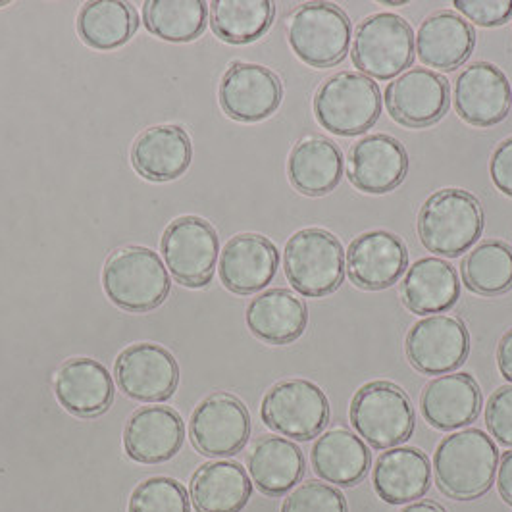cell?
Masks as SVG:
<instances>
[{
	"instance_id": "f35d334b",
	"label": "cell",
	"mask_w": 512,
	"mask_h": 512,
	"mask_svg": "<svg viewBox=\"0 0 512 512\" xmlns=\"http://www.w3.org/2000/svg\"><path fill=\"white\" fill-rule=\"evenodd\" d=\"M455 6L466 20L482 27L503 26L512 18V0H455Z\"/></svg>"
},
{
	"instance_id": "52a82bcc",
	"label": "cell",
	"mask_w": 512,
	"mask_h": 512,
	"mask_svg": "<svg viewBox=\"0 0 512 512\" xmlns=\"http://www.w3.org/2000/svg\"><path fill=\"white\" fill-rule=\"evenodd\" d=\"M287 39L293 52L312 68H332L351 45L349 16L330 2L301 4L289 18Z\"/></svg>"
},
{
	"instance_id": "d4e9b609",
	"label": "cell",
	"mask_w": 512,
	"mask_h": 512,
	"mask_svg": "<svg viewBox=\"0 0 512 512\" xmlns=\"http://www.w3.org/2000/svg\"><path fill=\"white\" fill-rule=\"evenodd\" d=\"M378 497L389 505L422 499L432 486V466L416 447H393L378 457L372 472Z\"/></svg>"
},
{
	"instance_id": "9a60e30c",
	"label": "cell",
	"mask_w": 512,
	"mask_h": 512,
	"mask_svg": "<svg viewBox=\"0 0 512 512\" xmlns=\"http://www.w3.org/2000/svg\"><path fill=\"white\" fill-rule=\"evenodd\" d=\"M451 103L447 77L414 68L393 79L385 89L389 116L407 128H428L439 122Z\"/></svg>"
},
{
	"instance_id": "30bf717a",
	"label": "cell",
	"mask_w": 512,
	"mask_h": 512,
	"mask_svg": "<svg viewBox=\"0 0 512 512\" xmlns=\"http://www.w3.org/2000/svg\"><path fill=\"white\" fill-rule=\"evenodd\" d=\"M160 249L176 282L199 289L214 278L220 256V237L199 216H181L162 235Z\"/></svg>"
},
{
	"instance_id": "f1b7e54d",
	"label": "cell",
	"mask_w": 512,
	"mask_h": 512,
	"mask_svg": "<svg viewBox=\"0 0 512 512\" xmlns=\"http://www.w3.org/2000/svg\"><path fill=\"white\" fill-rule=\"evenodd\" d=\"M403 303L414 314H441L457 305L461 282L457 270L436 256L416 260L401 287Z\"/></svg>"
},
{
	"instance_id": "f546056e",
	"label": "cell",
	"mask_w": 512,
	"mask_h": 512,
	"mask_svg": "<svg viewBox=\"0 0 512 512\" xmlns=\"http://www.w3.org/2000/svg\"><path fill=\"white\" fill-rule=\"evenodd\" d=\"M343 153L326 137L299 141L287 160L291 185L307 197H324L343 180Z\"/></svg>"
},
{
	"instance_id": "7c38bea8",
	"label": "cell",
	"mask_w": 512,
	"mask_h": 512,
	"mask_svg": "<svg viewBox=\"0 0 512 512\" xmlns=\"http://www.w3.org/2000/svg\"><path fill=\"white\" fill-rule=\"evenodd\" d=\"M405 351L412 368L420 374L445 376L468 359L470 333L461 318L434 314L410 328Z\"/></svg>"
},
{
	"instance_id": "83f0119b",
	"label": "cell",
	"mask_w": 512,
	"mask_h": 512,
	"mask_svg": "<svg viewBox=\"0 0 512 512\" xmlns=\"http://www.w3.org/2000/svg\"><path fill=\"white\" fill-rule=\"evenodd\" d=\"M310 461L314 474L324 482L353 487L366 478L372 455L359 436L345 428H335L316 439Z\"/></svg>"
},
{
	"instance_id": "4dcf8cb0",
	"label": "cell",
	"mask_w": 512,
	"mask_h": 512,
	"mask_svg": "<svg viewBox=\"0 0 512 512\" xmlns=\"http://www.w3.org/2000/svg\"><path fill=\"white\" fill-rule=\"evenodd\" d=\"M189 491L197 512H241L253 495V484L239 462H206L193 474Z\"/></svg>"
},
{
	"instance_id": "ab89813d",
	"label": "cell",
	"mask_w": 512,
	"mask_h": 512,
	"mask_svg": "<svg viewBox=\"0 0 512 512\" xmlns=\"http://www.w3.org/2000/svg\"><path fill=\"white\" fill-rule=\"evenodd\" d=\"M489 174L493 185L507 197H512V137L497 145L491 154Z\"/></svg>"
},
{
	"instance_id": "ba28073f",
	"label": "cell",
	"mask_w": 512,
	"mask_h": 512,
	"mask_svg": "<svg viewBox=\"0 0 512 512\" xmlns=\"http://www.w3.org/2000/svg\"><path fill=\"white\" fill-rule=\"evenodd\" d=\"M328 395L308 380H287L274 385L262 399L260 418L266 428L295 441H310L330 424Z\"/></svg>"
},
{
	"instance_id": "ee69618b",
	"label": "cell",
	"mask_w": 512,
	"mask_h": 512,
	"mask_svg": "<svg viewBox=\"0 0 512 512\" xmlns=\"http://www.w3.org/2000/svg\"><path fill=\"white\" fill-rule=\"evenodd\" d=\"M0 6H6V2H0Z\"/></svg>"
},
{
	"instance_id": "d590c367",
	"label": "cell",
	"mask_w": 512,
	"mask_h": 512,
	"mask_svg": "<svg viewBox=\"0 0 512 512\" xmlns=\"http://www.w3.org/2000/svg\"><path fill=\"white\" fill-rule=\"evenodd\" d=\"M128 512H191V503L178 480L154 476L133 489Z\"/></svg>"
},
{
	"instance_id": "603a6c76",
	"label": "cell",
	"mask_w": 512,
	"mask_h": 512,
	"mask_svg": "<svg viewBox=\"0 0 512 512\" xmlns=\"http://www.w3.org/2000/svg\"><path fill=\"white\" fill-rule=\"evenodd\" d=\"M193 158L189 133L181 126L145 129L131 147V164L145 180L164 183L181 178Z\"/></svg>"
},
{
	"instance_id": "d6a6232c",
	"label": "cell",
	"mask_w": 512,
	"mask_h": 512,
	"mask_svg": "<svg viewBox=\"0 0 512 512\" xmlns=\"http://www.w3.org/2000/svg\"><path fill=\"white\" fill-rule=\"evenodd\" d=\"M276 6L268 0H214L210 26L218 39L230 45H247L260 39L274 22Z\"/></svg>"
},
{
	"instance_id": "9c48e42d",
	"label": "cell",
	"mask_w": 512,
	"mask_h": 512,
	"mask_svg": "<svg viewBox=\"0 0 512 512\" xmlns=\"http://www.w3.org/2000/svg\"><path fill=\"white\" fill-rule=\"evenodd\" d=\"M414 31L397 14L380 12L360 22L353 41V64L370 79L389 81L414 62Z\"/></svg>"
},
{
	"instance_id": "484cf974",
	"label": "cell",
	"mask_w": 512,
	"mask_h": 512,
	"mask_svg": "<svg viewBox=\"0 0 512 512\" xmlns=\"http://www.w3.org/2000/svg\"><path fill=\"white\" fill-rule=\"evenodd\" d=\"M247 328L268 345L297 341L308 324V308L289 289H268L255 297L245 312Z\"/></svg>"
},
{
	"instance_id": "1f68e13d",
	"label": "cell",
	"mask_w": 512,
	"mask_h": 512,
	"mask_svg": "<svg viewBox=\"0 0 512 512\" xmlns=\"http://www.w3.org/2000/svg\"><path fill=\"white\" fill-rule=\"evenodd\" d=\"M139 27V18L128 2H87L77 16V33L85 45L112 51L126 45Z\"/></svg>"
},
{
	"instance_id": "8fae6325",
	"label": "cell",
	"mask_w": 512,
	"mask_h": 512,
	"mask_svg": "<svg viewBox=\"0 0 512 512\" xmlns=\"http://www.w3.org/2000/svg\"><path fill=\"white\" fill-rule=\"evenodd\" d=\"M189 437L205 457H233L249 443L251 414L235 395L214 393L193 410Z\"/></svg>"
},
{
	"instance_id": "5b68a950",
	"label": "cell",
	"mask_w": 512,
	"mask_h": 512,
	"mask_svg": "<svg viewBox=\"0 0 512 512\" xmlns=\"http://www.w3.org/2000/svg\"><path fill=\"white\" fill-rule=\"evenodd\" d=\"M382 93L374 79L341 72L326 79L314 95L316 122L333 135L355 137L380 120Z\"/></svg>"
},
{
	"instance_id": "e575fe53",
	"label": "cell",
	"mask_w": 512,
	"mask_h": 512,
	"mask_svg": "<svg viewBox=\"0 0 512 512\" xmlns=\"http://www.w3.org/2000/svg\"><path fill=\"white\" fill-rule=\"evenodd\" d=\"M466 289L484 297H497L512 289V247L505 241L487 239L462 260Z\"/></svg>"
},
{
	"instance_id": "cb8c5ba5",
	"label": "cell",
	"mask_w": 512,
	"mask_h": 512,
	"mask_svg": "<svg viewBox=\"0 0 512 512\" xmlns=\"http://www.w3.org/2000/svg\"><path fill=\"white\" fill-rule=\"evenodd\" d=\"M476 47V31L459 14L441 10L428 16L414 37V49L422 64L453 72L461 68Z\"/></svg>"
},
{
	"instance_id": "b9f144b4",
	"label": "cell",
	"mask_w": 512,
	"mask_h": 512,
	"mask_svg": "<svg viewBox=\"0 0 512 512\" xmlns=\"http://www.w3.org/2000/svg\"><path fill=\"white\" fill-rule=\"evenodd\" d=\"M497 364L501 376L512 382V330L505 333L497 345Z\"/></svg>"
},
{
	"instance_id": "277c9868",
	"label": "cell",
	"mask_w": 512,
	"mask_h": 512,
	"mask_svg": "<svg viewBox=\"0 0 512 512\" xmlns=\"http://www.w3.org/2000/svg\"><path fill=\"white\" fill-rule=\"evenodd\" d=\"M283 270L287 282L303 297H328L345 280L343 245L330 231H297L285 243Z\"/></svg>"
},
{
	"instance_id": "74e56055",
	"label": "cell",
	"mask_w": 512,
	"mask_h": 512,
	"mask_svg": "<svg viewBox=\"0 0 512 512\" xmlns=\"http://www.w3.org/2000/svg\"><path fill=\"white\" fill-rule=\"evenodd\" d=\"M486 426L497 443L512 447V385L499 387L487 401Z\"/></svg>"
},
{
	"instance_id": "e0dca14e",
	"label": "cell",
	"mask_w": 512,
	"mask_h": 512,
	"mask_svg": "<svg viewBox=\"0 0 512 512\" xmlns=\"http://www.w3.org/2000/svg\"><path fill=\"white\" fill-rule=\"evenodd\" d=\"M512 89L501 68L489 62H474L455 81V110L476 128L501 124L511 110Z\"/></svg>"
},
{
	"instance_id": "60d3db41",
	"label": "cell",
	"mask_w": 512,
	"mask_h": 512,
	"mask_svg": "<svg viewBox=\"0 0 512 512\" xmlns=\"http://www.w3.org/2000/svg\"><path fill=\"white\" fill-rule=\"evenodd\" d=\"M497 489L503 501L512 507V451L501 457V464L497 468Z\"/></svg>"
},
{
	"instance_id": "44dd1931",
	"label": "cell",
	"mask_w": 512,
	"mask_h": 512,
	"mask_svg": "<svg viewBox=\"0 0 512 512\" xmlns=\"http://www.w3.org/2000/svg\"><path fill=\"white\" fill-rule=\"evenodd\" d=\"M114 393V380L99 360H66L54 378V395L60 407L81 418L104 414L112 407Z\"/></svg>"
},
{
	"instance_id": "7402d4cb",
	"label": "cell",
	"mask_w": 512,
	"mask_h": 512,
	"mask_svg": "<svg viewBox=\"0 0 512 512\" xmlns=\"http://www.w3.org/2000/svg\"><path fill=\"white\" fill-rule=\"evenodd\" d=\"M482 410V389L470 374L437 376L424 387L420 412L441 432H453L472 424Z\"/></svg>"
},
{
	"instance_id": "d6986e66",
	"label": "cell",
	"mask_w": 512,
	"mask_h": 512,
	"mask_svg": "<svg viewBox=\"0 0 512 512\" xmlns=\"http://www.w3.org/2000/svg\"><path fill=\"white\" fill-rule=\"evenodd\" d=\"M280 251L264 235L241 233L231 237L220 253V280L237 295H253L276 278Z\"/></svg>"
},
{
	"instance_id": "5bb4252c",
	"label": "cell",
	"mask_w": 512,
	"mask_h": 512,
	"mask_svg": "<svg viewBox=\"0 0 512 512\" xmlns=\"http://www.w3.org/2000/svg\"><path fill=\"white\" fill-rule=\"evenodd\" d=\"M218 99L231 120L255 124L280 108L282 79L266 66L233 62L220 81Z\"/></svg>"
},
{
	"instance_id": "2e32d148",
	"label": "cell",
	"mask_w": 512,
	"mask_h": 512,
	"mask_svg": "<svg viewBox=\"0 0 512 512\" xmlns=\"http://www.w3.org/2000/svg\"><path fill=\"white\" fill-rule=\"evenodd\" d=\"M345 264L351 282L357 287L382 291L399 282L409 270V249L395 233L366 231L351 241Z\"/></svg>"
},
{
	"instance_id": "ac0fdd59",
	"label": "cell",
	"mask_w": 512,
	"mask_h": 512,
	"mask_svg": "<svg viewBox=\"0 0 512 512\" xmlns=\"http://www.w3.org/2000/svg\"><path fill=\"white\" fill-rule=\"evenodd\" d=\"M409 174V154L391 135L374 133L351 147L347 178L368 195H385L397 189Z\"/></svg>"
},
{
	"instance_id": "ffe728a7",
	"label": "cell",
	"mask_w": 512,
	"mask_h": 512,
	"mask_svg": "<svg viewBox=\"0 0 512 512\" xmlns=\"http://www.w3.org/2000/svg\"><path fill=\"white\" fill-rule=\"evenodd\" d=\"M185 426L170 407H143L129 416L124 447L131 461L162 464L172 461L183 447Z\"/></svg>"
},
{
	"instance_id": "4316f807",
	"label": "cell",
	"mask_w": 512,
	"mask_h": 512,
	"mask_svg": "<svg viewBox=\"0 0 512 512\" xmlns=\"http://www.w3.org/2000/svg\"><path fill=\"white\" fill-rule=\"evenodd\" d=\"M247 468L260 493L282 497L303 480L307 462L297 443L285 437L264 436L253 443Z\"/></svg>"
},
{
	"instance_id": "4fadbf2b",
	"label": "cell",
	"mask_w": 512,
	"mask_h": 512,
	"mask_svg": "<svg viewBox=\"0 0 512 512\" xmlns=\"http://www.w3.org/2000/svg\"><path fill=\"white\" fill-rule=\"evenodd\" d=\"M114 376L129 399L164 403L178 389L180 366L168 349L156 343H137L118 355Z\"/></svg>"
},
{
	"instance_id": "8d00e7d4",
	"label": "cell",
	"mask_w": 512,
	"mask_h": 512,
	"mask_svg": "<svg viewBox=\"0 0 512 512\" xmlns=\"http://www.w3.org/2000/svg\"><path fill=\"white\" fill-rule=\"evenodd\" d=\"M282 512H349V507L337 487L307 482L285 497Z\"/></svg>"
},
{
	"instance_id": "7a4b0ae2",
	"label": "cell",
	"mask_w": 512,
	"mask_h": 512,
	"mask_svg": "<svg viewBox=\"0 0 512 512\" xmlns=\"http://www.w3.org/2000/svg\"><path fill=\"white\" fill-rule=\"evenodd\" d=\"M486 216L480 201L464 189H439L418 214V237L436 255L457 258L484 233Z\"/></svg>"
},
{
	"instance_id": "7bdbcfd3",
	"label": "cell",
	"mask_w": 512,
	"mask_h": 512,
	"mask_svg": "<svg viewBox=\"0 0 512 512\" xmlns=\"http://www.w3.org/2000/svg\"><path fill=\"white\" fill-rule=\"evenodd\" d=\"M401 512H447L441 505L432 503V501H420V503H412L409 507H405Z\"/></svg>"
},
{
	"instance_id": "836d02e7",
	"label": "cell",
	"mask_w": 512,
	"mask_h": 512,
	"mask_svg": "<svg viewBox=\"0 0 512 512\" xmlns=\"http://www.w3.org/2000/svg\"><path fill=\"white\" fill-rule=\"evenodd\" d=\"M208 4L203 0H149L143 4V24L168 43H189L205 33Z\"/></svg>"
},
{
	"instance_id": "3957f363",
	"label": "cell",
	"mask_w": 512,
	"mask_h": 512,
	"mask_svg": "<svg viewBox=\"0 0 512 512\" xmlns=\"http://www.w3.org/2000/svg\"><path fill=\"white\" fill-rule=\"evenodd\" d=\"M103 287L110 303L128 312H151L172 289L168 270L153 249L129 245L106 260Z\"/></svg>"
},
{
	"instance_id": "8992f818",
	"label": "cell",
	"mask_w": 512,
	"mask_h": 512,
	"mask_svg": "<svg viewBox=\"0 0 512 512\" xmlns=\"http://www.w3.org/2000/svg\"><path fill=\"white\" fill-rule=\"evenodd\" d=\"M349 418L355 432L374 449H393L409 441L416 414L409 395L391 382H370L353 395Z\"/></svg>"
},
{
	"instance_id": "6da1fadb",
	"label": "cell",
	"mask_w": 512,
	"mask_h": 512,
	"mask_svg": "<svg viewBox=\"0 0 512 512\" xmlns=\"http://www.w3.org/2000/svg\"><path fill=\"white\" fill-rule=\"evenodd\" d=\"M499 451L486 432L470 428L443 437L434 455L439 491L457 501L486 495L497 474Z\"/></svg>"
}]
</instances>
